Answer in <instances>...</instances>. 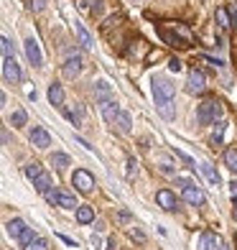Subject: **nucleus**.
Segmentation results:
<instances>
[{"instance_id":"1","label":"nucleus","mask_w":237,"mask_h":250,"mask_svg":"<svg viewBox=\"0 0 237 250\" xmlns=\"http://www.w3.org/2000/svg\"><path fill=\"white\" fill-rule=\"evenodd\" d=\"M151 92H153V102H156L158 112H161L166 120H174V118H176V105H174L176 89H174V84L168 82L166 77H156Z\"/></svg>"},{"instance_id":"2","label":"nucleus","mask_w":237,"mask_h":250,"mask_svg":"<svg viewBox=\"0 0 237 250\" xmlns=\"http://www.w3.org/2000/svg\"><path fill=\"white\" fill-rule=\"evenodd\" d=\"M222 112H224V107H222L219 100H204L197 107V123L199 125H214L222 118Z\"/></svg>"},{"instance_id":"3","label":"nucleus","mask_w":237,"mask_h":250,"mask_svg":"<svg viewBox=\"0 0 237 250\" xmlns=\"http://www.w3.org/2000/svg\"><path fill=\"white\" fill-rule=\"evenodd\" d=\"M72 184L77 187L79 194H89V191L95 189V176L87 171V168H77L74 176H72Z\"/></svg>"},{"instance_id":"4","label":"nucleus","mask_w":237,"mask_h":250,"mask_svg":"<svg viewBox=\"0 0 237 250\" xmlns=\"http://www.w3.org/2000/svg\"><path fill=\"white\" fill-rule=\"evenodd\" d=\"M3 77H5L8 84L20 82V66L16 62V56H3Z\"/></svg>"},{"instance_id":"5","label":"nucleus","mask_w":237,"mask_h":250,"mask_svg":"<svg viewBox=\"0 0 237 250\" xmlns=\"http://www.w3.org/2000/svg\"><path fill=\"white\" fill-rule=\"evenodd\" d=\"M204 72H201V69H197V66H191V69H189V82H186V89H189V92L191 95H201V92H204Z\"/></svg>"},{"instance_id":"6","label":"nucleus","mask_w":237,"mask_h":250,"mask_svg":"<svg viewBox=\"0 0 237 250\" xmlns=\"http://www.w3.org/2000/svg\"><path fill=\"white\" fill-rule=\"evenodd\" d=\"M156 202L161 204L166 212H174V209L178 207V202H176V197H174L171 189H158V191H156Z\"/></svg>"},{"instance_id":"7","label":"nucleus","mask_w":237,"mask_h":250,"mask_svg":"<svg viewBox=\"0 0 237 250\" xmlns=\"http://www.w3.org/2000/svg\"><path fill=\"white\" fill-rule=\"evenodd\" d=\"M26 56L33 66H43V56H41V49H39V41L36 39H26Z\"/></svg>"},{"instance_id":"8","label":"nucleus","mask_w":237,"mask_h":250,"mask_svg":"<svg viewBox=\"0 0 237 250\" xmlns=\"http://www.w3.org/2000/svg\"><path fill=\"white\" fill-rule=\"evenodd\" d=\"M31 143L36 146V148H41V151H46L49 146H51V135L43 130V128H33L31 130Z\"/></svg>"},{"instance_id":"9","label":"nucleus","mask_w":237,"mask_h":250,"mask_svg":"<svg viewBox=\"0 0 237 250\" xmlns=\"http://www.w3.org/2000/svg\"><path fill=\"white\" fill-rule=\"evenodd\" d=\"M79 72H82V56H79V54H69V56H66V62H64V74L72 79Z\"/></svg>"},{"instance_id":"10","label":"nucleus","mask_w":237,"mask_h":250,"mask_svg":"<svg viewBox=\"0 0 237 250\" xmlns=\"http://www.w3.org/2000/svg\"><path fill=\"white\" fill-rule=\"evenodd\" d=\"M184 199L189 204H194V207H201V204H204V191H201L199 187H194V184H189L184 189Z\"/></svg>"},{"instance_id":"11","label":"nucleus","mask_w":237,"mask_h":250,"mask_svg":"<svg viewBox=\"0 0 237 250\" xmlns=\"http://www.w3.org/2000/svg\"><path fill=\"white\" fill-rule=\"evenodd\" d=\"M199 250H219V240H217V232H201V240H199Z\"/></svg>"},{"instance_id":"12","label":"nucleus","mask_w":237,"mask_h":250,"mask_svg":"<svg viewBox=\"0 0 237 250\" xmlns=\"http://www.w3.org/2000/svg\"><path fill=\"white\" fill-rule=\"evenodd\" d=\"M102 115H105V120L107 123H118V115H120V107H118V102L115 100H107V102H102Z\"/></svg>"},{"instance_id":"13","label":"nucleus","mask_w":237,"mask_h":250,"mask_svg":"<svg viewBox=\"0 0 237 250\" xmlns=\"http://www.w3.org/2000/svg\"><path fill=\"white\" fill-rule=\"evenodd\" d=\"M56 202H59V207H64V209H77L79 207V204L74 202V197L64 189H56Z\"/></svg>"},{"instance_id":"14","label":"nucleus","mask_w":237,"mask_h":250,"mask_svg":"<svg viewBox=\"0 0 237 250\" xmlns=\"http://www.w3.org/2000/svg\"><path fill=\"white\" fill-rule=\"evenodd\" d=\"M92 220H95V209L89 207V204H79L77 207V222L79 225H89Z\"/></svg>"},{"instance_id":"15","label":"nucleus","mask_w":237,"mask_h":250,"mask_svg":"<svg viewBox=\"0 0 237 250\" xmlns=\"http://www.w3.org/2000/svg\"><path fill=\"white\" fill-rule=\"evenodd\" d=\"M49 102L56 105V107L64 105V89H61V84H56V82L49 84Z\"/></svg>"},{"instance_id":"16","label":"nucleus","mask_w":237,"mask_h":250,"mask_svg":"<svg viewBox=\"0 0 237 250\" xmlns=\"http://www.w3.org/2000/svg\"><path fill=\"white\" fill-rule=\"evenodd\" d=\"M95 97L99 100V105H102V102H107V100H115V97H112V89H110V84L105 82V79L95 84Z\"/></svg>"},{"instance_id":"17","label":"nucleus","mask_w":237,"mask_h":250,"mask_svg":"<svg viewBox=\"0 0 237 250\" xmlns=\"http://www.w3.org/2000/svg\"><path fill=\"white\" fill-rule=\"evenodd\" d=\"M5 230H8V235H10V237H16V240H18V237L23 235V232L28 230V227H26V222H23V220H18V217H16V220H10V222L5 225Z\"/></svg>"},{"instance_id":"18","label":"nucleus","mask_w":237,"mask_h":250,"mask_svg":"<svg viewBox=\"0 0 237 250\" xmlns=\"http://www.w3.org/2000/svg\"><path fill=\"white\" fill-rule=\"evenodd\" d=\"M118 130L120 133H130V128H133V118H130V112H125V110H120V115H118Z\"/></svg>"},{"instance_id":"19","label":"nucleus","mask_w":237,"mask_h":250,"mask_svg":"<svg viewBox=\"0 0 237 250\" xmlns=\"http://www.w3.org/2000/svg\"><path fill=\"white\" fill-rule=\"evenodd\" d=\"M77 39L82 43V49H92V36H89V31L82 23H77Z\"/></svg>"},{"instance_id":"20","label":"nucleus","mask_w":237,"mask_h":250,"mask_svg":"<svg viewBox=\"0 0 237 250\" xmlns=\"http://www.w3.org/2000/svg\"><path fill=\"white\" fill-rule=\"evenodd\" d=\"M33 187H36L39 194H46V191L51 189V176H49V174H41L36 181H33Z\"/></svg>"},{"instance_id":"21","label":"nucleus","mask_w":237,"mask_h":250,"mask_svg":"<svg viewBox=\"0 0 237 250\" xmlns=\"http://www.w3.org/2000/svg\"><path fill=\"white\" fill-rule=\"evenodd\" d=\"M201 171H204V176L209 179V184H212V187H219V174L214 171V166H212V164L204 161V164H201Z\"/></svg>"},{"instance_id":"22","label":"nucleus","mask_w":237,"mask_h":250,"mask_svg":"<svg viewBox=\"0 0 237 250\" xmlns=\"http://www.w3.org/2000/svg\"><path fill=\"white\" fill-rule=\"evenodd\" d=\"M69 164H72V158L66 153H54L51 156V166H56V168H66Z\"/></svg>"},{"instance_id":"23","label":"nucleus","mask_w":237,"mask_h":250,"mask_svg":"<svg viewBox=\"0 0 237 250\" xmlns=\"http://www.w3.org/2000/svg\"><path fill=\"white\" fill-rule=\"evenodd\" d=\"M224 164L230 171H237V148H227L224 151Z\"/></svg>"},{"instance_id":"24","label":"nucleus","mask_w":237,"mask_h":250,"mask_svg":"<svg viewBox=\"0 0 237 250\" xmlns=\"http://www.w3.org/2000/svg\"><path fill=\"white\" fill-rule=\"evenodd\" d=\"M26 120H28V115H26L23 110H16L13 115H10V125H13V128H23Z\"/></svg>"},{"instance_id":"25","label":"nucleus","mask_w":237,"mask_h":250,"mask_svg":"<svg viewBox=\"0 0 237 250\" xmlns=\"http://www.w3.org/2000/svg\"><path fill=\"white\" fill-rule=\"evenodd\" d=\"M214 18H217V23H219L222 31H227V28H230V18H227V10H224V8H217Z\"/></svg>"},{"instance_id":"26","label":"nucleus","mask_w":237,"mask_h":250,"mask_svg":"<svg viewBox=\"0 0 237 250\" xmlns=\"http://www.w3.org/2000/svg\"><path fill=\"white\" fill-rule=\"evenodd\" d=\"M224 128H227V123H224V120H219V123H217V128H214V133H212V143H214V146H219V143H222Z\"/></svg>"},{"instance_id":"27","label":"nucleus","mask_w":237,"mask_h":250,"mask_svg":"<svg viewBox=\"0 0 237 250\" xmlns=\"http://www.w3.org/2000/svg\"><path fill=\"white\" fill-rule=\"evenodd\" d=\"M23 174H26V176H28L31 181H36V179L41 176V166H39L36 161H33V164H28V166L23 168Z\"/></svg>"},{"instance_id":"28","label":"nucleus","mask_w":237,"mask_h":250,"mask_svg":"<svg viewBox=\"0 0 237 250\" xmlns=\"http://www.w3.org/2000/svg\"><path fill=\"white\" fill-rule=\"evenodd\" d=\"M33 240H36V235H33V230H31V227H28V230H26L23 235H20V237H18V243L23 245V248H31V243H33Z\"/></svg>"},{"instance_id":"29","label":"nucleus","mask_w":237,"mask_h":250,"mask_svg":"<svg viewBox=\"0 0 237 250\" xmlns=\"http://www.w3.org/2000/svg\"><path fill=\"white\" fill-rule=\"evenodd\" d=\"M28 250H49V240H46V237H36Z\"/></svg>"},{"instance_id":"30","label":"nucleus","mask_w":237,"mask_h":250,"mask_svg":"<svg viewBox=\"0 0 237 250\" xmlns=\"http://www.w3.org/2000/svg\"><path fill=\"white\" fill-rule=\"evenodd\" d=\"M174 153H176L178 158H181L184 164H189V168H197V161H194V158H191V156H186L184 151H178V148H174Z\"/></svg>"},{"instance_id":"31","label":"nucleus","mask_w":237,"mask_h":250,"mask_svg":"<svg viewBox=\"0 0 237 250\" xmlns=\"http://www.w3.org/2000/svg\"><path fill=\"white\" fill-rule=\"evenodd\" d=\"M0 43H3V56H13V43H10V39H8V36L0 39Z\"/></svg>"},{"instance_id":"32","label":"nucleus","mask_w":237,"mask_h":250,"mask_svg":"<svg viewBox=\"0 0 237 250\" xmlns=\"http://www.w3.org/2000/svg\"><path fill=\"white\" fill-rule=\"evenodd\" d=\"M168 69H171V72H181V62H178L176 56H174V59L168 62Z\"/></svg>"},{"instance_id":"33","label":"nucleus","mask_w":237,"mask_h":250,"mask_svg":"<svg viewBox=\"0 0 237 250\" xmlns=\"http://www.w3.org/2000/svg\"><path fill=\"white\" fill-rule=\"evenodd\" d=\"M43 197H46V202H49V204H59V202H56V189H49Z\"/></svg>"},{"instance_id":"34","label":"nucleus","mask_w":237,"mask_h":250,"mask_svg":"<svg viewBox=\"0 0 237 250\" xmlns=\"http://www.w3.org/2000/svg\"><path fill=\"white\" fill-rule=\"evenodd\" d=\"M43 5H46V0H31V8L36 10V13H39V10H43Z\"/></svg>"},{"instance_id":"35","label":"nucleus","mask_w":237,"mask_h":250,"mask_svg":"<svg viewBox=\"0 0 237 250\" xmlns=\"http://www.w3.org/2000/svg\"><path fill=\"white\" fill-rule=\"evenodd\" d=\"M130 237H133V240H140V243L145 240V235H143L140 230H130Z\"/></svg>"},{"instance_id":"36","label":"nucleus","mask_w":237,"mask_h":250,"mask_svg":"<svg viewBox=\"0 0 237 250\" xmlns=\"http://www.w3.org/2000/svg\"><path fill=\"white\" fill-rule=\"evenodd\" d=\"M135 166H138V164H135V158H128V176H133Z\"/></svg>"},{"instance_id":"37","label":"nucleus","mask_w":237,"mask_h":250,"mask_svg":"<svg viewBox=\"0 0 237 250\" xmlns=\"http://www.w3.org/2000/svg\"><path fill=\"white\" fill-rule=\"evenodd\" d=\"M59 237H61V240H64V243H66V245H72V248H77V243H74V240H72V237H66V235H59Z\"/></svg>"},{"instance_id":"38","label":"nucleus","mask_w":237,"mask_h":250,"mask_svg":"<svg viewBox=\"0 0 237 250\" xmlns=\"http://www.w3.org/2000/svg\"><path fill=\"white\" fill-rule=\"evenodd\" d=\"M107 250H115V240H107Z\"/></svg>"},{"instance_id":"39","label":"nucleus","mask_w":237,"mask_h":250,"mask_svg":"<svg viewBox=\"0 0 237 250\" xmlns=\"http://www.w3.org/2000/svg\"><path fill=\"white\" fill-rule=\"evenodd\" d=\"M232 214H235V220H237V199H235V212Z\"/></svg>"},{"instance_id":"40","label":"nucleus","mask_w":237,"mask_h":250,"mask_svg":"<svg viewBox=\"0 0 237 250\" xmlns=\"http://www.w3.org/2000/svg\"><path fill=\"white\" fill-rule=\"evenodd\" d=\"M219 250H230V245H219Z\"/></svg>"},{"instance_id":"41","label":"nucleus","mask_w":237,"mask_h":250,"mask_svg":"<svg viewBox=\"0 0 237 250\" xmlns=\"http://www.w3.org/2000/svg\"><path fill=\"white\" fill-rule=\"evenodd\" d=\"M232 13H235V18H237V3H235V8H232Z\"/></svg>"}]
</instances>
